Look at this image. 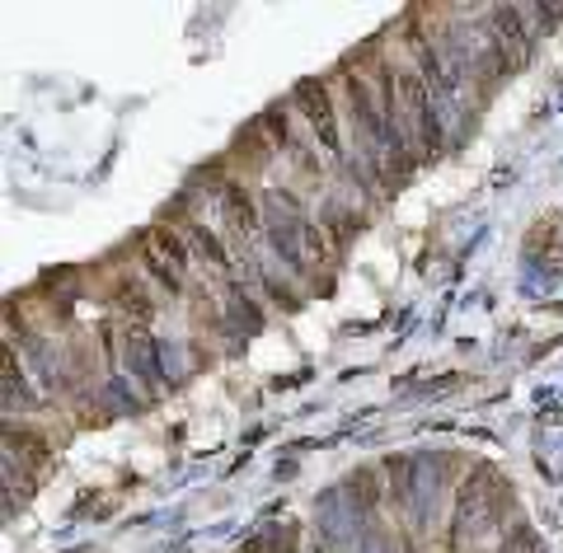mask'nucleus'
Wrapping results in <instances>:
<instances>
[{"label": "nucleus", "instance_id": "nucleus-1", "mask_svg": "<svg viewBox=\"0 0 563 553\" xmlns=\"http://www.w3.org/2000/svg\"><path fill=\"white\" fill-rule=\"evenodd\" d=\"M141 258H146V267L165 281L169 291H179L188 248H184V240L174 235V230H165V225H161V230H146V235H141Z\"/></svg>", "mask_w": 563, "mask_h": 553}, {"label": "nucleus", "instance_id": "nucleus-2", "mask_svg": "<svg viewBox=\"0 0 563 553\" xmlns=\"http://www.w3.org/2000/svg\"><path fill=\"white\" fill-rule=\"evenodd\" d=\"M296 103H301V113L310 118L314 136H320L329 151L339 146V132H333V109H329V95H324V85H301V95H296Z\"/></svg>", "mask_w": 563, "mask_h": 553}]
</instances>
